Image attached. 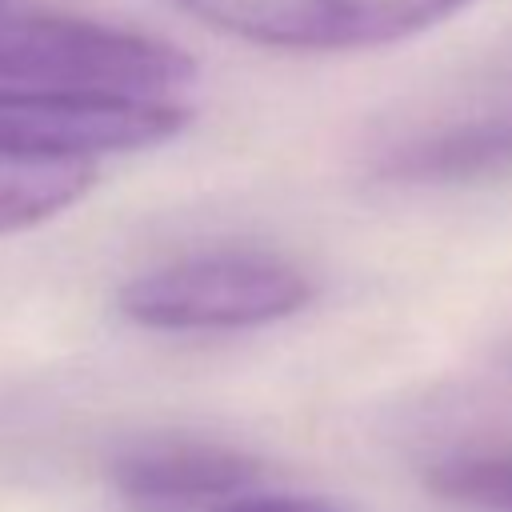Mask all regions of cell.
Instances as JSON below:
<instances>
[{
	"instance_id": "cell-1",
	"label": "cell",
	"mask_w": 512,
	"mask_h": 512,
	"mask_svg": "<svg viewBox=\"0 0 512 512\" xmlns=\"http://www.w3.org/2000/svg\"><path fill=\"white\" fill-rule=\"evenodd\" d=\"M196 80L184 48L84 16L0 8V84L176 100Z\"/></svg>"
},
{
	"instance_id": "cell-2",
	"label": "cell",
	"mask_w": 512,
	"mask_h": 512,
	"mask_svg": "<svg viewBox=\"0 0 512 512\" xmlns=\"http://www.w3.org/2000/svg\"><path fill=\"white\" fill-rule=\"evenodd\" d=\"M316 296L312 280L268 252H200L132 276L116 304L140 328L236 332L296 316Z\"/></svg>"
},
{
	"instance_id": "cell-7",
	"label": "cell",
	"mask_w": 512,
	"mask_h": 512,
	"mask_svg": "<svg viewBox=\"0 0 512 512\" xmlns=\"http://www.w3.org/2000/svg\"><path fill=\"white\" fill-rule=\"evenodd\" d=\"M96 184V164H40L0 156V236L68 212Z\"/></svg>"
},
{
	"instance_id": "cell-10",
	"label": "cell",
	"mask_w": 512,
	"mask_h": 512,
	"mask_svg": "<svg viewBox=\"0 0 512 512\" xmlns=\"http://www.w3.org/2000/svg\"><path fill=\"white\" fill-rule=\"evenodd\" d=\"M0 8H4V0H0Z\"/></svg>"
},
{
	"instance_id": "cell-9",
	"label": "cell",
	"mask_w": 512,
	"mask_h": 512,
	"mask_svg": "<svg viewBox=\"0 0 512 512\" xmlns=\"http://www.w3.org/2000/svg\"><path fill=\"white\" fill-rule=\"evenodd\" d=\"M216 512H344V508L324 496H300V492H240L224 500Z\"/></svg>"
},
{
	"instance_id": "cell-4",
	"label": "cell",
	"mask_w": 512,
	"mask_h": 512,
	"mask_svg": "<svg viewBox=\"0 0 512 512\" xmlns=\"http://www.w3.org/2000/svg\"><path fill=\"white\" fill-rule=\"evenodd\" d=\"M196 20L268 48L360 52L452 20L472 0H176Z\"/></svg>"
},
{
	"instance_id": "cell-5",
	"label": "cell",
	"mask_w": 512,
	"mask_h": 512,
	"mask_svg": "<svg viewBox=\"0 0 512 512\" xmlns=\"http://www.w3.org/2000/svg\"><path fill=\"white\" fill-rule=\"evenodd\" d=\"M372 176L404 188H452L512 172V80L404 120L372 152Z\"/></svg>"
},
{
	"instance_id": "cell-6",
	"label": "cell",
	"mask_w": 512,
	"mask_h": 512,
	"mask_svg": "<svg viewBox=\"0 0 512 512\" xmlns=\"http://www.w3.org/2000/svg\"><path fill=\"white\" fill-rule=\"evenodd\" d=\"M260 476L264 464L252 452L216 440H144L112 460V484L144 504L232 500Z\"/></svg>"
},
{
	"instance_id": "cell-8",
	"label": "cell",
	"mask_w": 512,
	"mask_h": 512,
	"mask_svg": "<svg viewBox=\"0 0 512 512\" xmlns=\"http://www.w3.org/2000/svg\"><path fill=\"white\" fill-rule=\"evenodd\" d=\"M428 488L444 500L488 508V512H512V444L492 452H468L448 456L428 468Z\"/></svg>"
},
{
	"instance_id": "cell-3",
	"label": "cell",
	"mask_w": 512,
	"mask_h": 512,
	"mask_svg": "<svg viewBox=\"0 0 512 512\" xmlns=\"http://www.w3.org/2000/svg\"><path fill=\"white\" fill-rule=\"evenodd\" d=\"M180 100L40 92L0 84V156L40 164H96L100 156L156 148L184 132Z\"/></svg>"
}]
</instances>
